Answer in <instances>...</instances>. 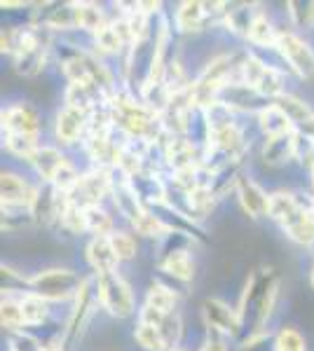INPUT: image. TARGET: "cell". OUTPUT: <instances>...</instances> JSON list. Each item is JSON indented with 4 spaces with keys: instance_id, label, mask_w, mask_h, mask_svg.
Here are the masks:
<instances>
[{
    "instance_id": "37",
    "label": "cell",
    "mask_w": 314,
    "mask_h": 351,
    "mask_svg": "<svg viewBox=\"0 0 314 351\" xmlns=\"http://www.w3.org/2000/svg\"><path fill=\"white\" fill-rule=\"evenodd\" d=\"M202 351H225V347L218 342V339H209L207 344H204V349Z\"/></svg>"
},
{
    "instance_id": "4",
    "label": "cell",
    "mask_w": 314,
    "mask_h": 351,
    "mask_svg": "<svg viewBox=\"0 0 314 351\" xmlns=\"http://www.w3.org/2000/svg\"><path fill=\"white\" fill-rule=\"evenodd\" d=\"M277 49L284 54V59L289 61L291 68H293L300 77L312 80L314 77V52L310 49V45H305L300 38L291 36V33H279Z\"/></svg>"
},
{
    "instance_id": "12",
    "label": "cell",
    "mask_w": 314,
    "mask_h": 351,
    "mask_svg": "<svg viewBox=\"0 0 314 351\" xmlns=\"http://www.w3.org/2000/svg\"><path fill=\"white\" fill-rule=\"evenodd\" d=\"M258 122H260V129L267 136H270V138H275V136L291 134V129H293V122L289 120V115L282 108H279L277 104L262 108L258 112Z\"/></svg>"
},
{
    "instance_id": "10",
    "label": "cell",
    "mask_w": 314,
    "mask_h": 351,
    "mask_svg": "<svg viewBox=\"0 0 314 351\" xmlns=\"http://www.w3.org/2000/svg\"><path fill=\"white\" fill-rule=\"evenodd\" d=\"M33 197L36 195L28 190V185L19 178V176L3 173V206H10V208L28 206L31 208Z\"/></svg>"
},
{
    "instance_id": "23",
    "label": "cell",
    "mask_w": 314,
    "mask_h": 351,
    "mask_svg": "<svg viewBox=\"0 0 314 351\" xmlns=\"http://www.w3.org/2000/svg\"><path fill=\"white\" fill-rule=\"evenodd\" d=\"M19 304H21V314H24V324H40L47 316V300H43L36 293L26 295Z\"/></svg>"
},
{
    "instance_id": "43",
    "label": "cell",
    "mask_w": 314,
    "mask_h": 351,
    "mask_svg": "<svg viewBox=\"0 0 314 351\" xmlns=\"http://www.w3.org/2000/svg\"><path fill=\"white\" fill-rule=\"evenodd\" d=\"M312 169H314V162H312Z\"/></svg>"
},
{
    "instance_id": "14",
    "label": "cell",
    "mask_w": 314,
    "mask_h": 351,
    "mask_svg": "<svg viewBox=\"0 0 314 351\" xmlns=\"http://www.w3.org/2000/svg\"><path fill=\"white\" fill-rule=\"evenodd\" d=\"M113 197H115V206L120 208V213L127 216L131 223H136V220L146 213V211H141L139 195H136L131 183H122V185H117V188H113Z\"/></svg>"
},
{
    "instance_id": "33",
    "label": "cell",
    "mask_w": 314,
    "mask_h": 351,
    "mask_svg": "<svg viewBox=\"0 0 314 351\" xmlns=\"http://www.w3.org/2000/svg\"><path fill=\"white\" fill-rule=\"evenodd\" d=\"M96 45H99L104 52H117L122 47V38L117 36L115 26H104L96 33Z\"/></svg>"
},
{
    "instance_id": "21",
    "label": "cell",
    "mask_w": 314,
    "mask_h": 351,
    "mask_svg": "<svg viewBox=\"0 0 314 351\" xmlns=\"http://www.w3.org/2000/svg\"><path fill=\"white\" fill-rule=\"evenodd\" d=\"M277 106L282 108L284 112L289 115V120L293 122V127H298V124H302L307 120V117H312L314 112L307 108V104H302L300 99H295V96H279L277 99Z\"/></svg>"
},
{
    "instance_id": "2",
    "label": "cell",
    "mask_w": 314,
    "mask_h": 351,
    "mask_svg": "<svg viewBox=\"0 0 314 351\" xmlns=\"http://www.w3.org/2000/svg\"><path fill=\"white\" fill-rule=\"evenodd\" d=\"M28 284H31L33 293L43 300H64L71 293L80 291L82 281L68 269H47L36 274Z\"/></svg>"
},
{
    "instance_id": "20",
    "label": "cell",
    "mask_w": 314,
    "mask_h": 351,
    "mask_svg": "<svg viewBox=\"0 0 314 351\" xmlns=\"http://www.w3.org/2000/svg\"><path fill=\"white\" fill-rule=\"evenodd\" d=\"M36 136L33 134H8V150L14 152L16 157H24V160H33V155L40 150V145L36 143Z\"/></svg>"
},
{
    "instance_id": "32",
    "label": "cell",
    "mask_w": 314,
    "mask_h": 351,
    "mask_svg": "<svg viewBox=\"0 0 314 351\" xmlns=\"http://www.w3.org/2000/svg\"><path fill=\"white\" fill-rule=\"evenodd\" d=\"M47 26H52V28L76 26V8H73V5H64V8L52 10V14L47 16Z\"/></svg>"
},
{
    "instance_id": "41",
    "label": "cell",
    "mask_w": 314,
    "mask_h": 351,
    "mask_svg": "<svg viewBox=\"0 0 314 351\" xmlns=\"http://www.w3.org/2000/svg\"><path fill=\"white\" fill-rule=\"evenodd\" d=\"M312 213H314V202H312Z\"/></svg>"
},
{
    "instance_id": "16",
    "label": "cell",
    "mask_w": 314,
    "mask_h": 351,
    "mask_svg": "<svg viewBox=\"0 0 314 351\" xmlns=\"http://www.w3.org/2000/svg\"><path fill=\"white\" fill-rule=\"evenodd\" d=\"M204 16H207L204 3H183L179 12H176V24H179V28L183 33H190V31L202 28Z\"/></svg>"
},
{
    "instance_id": "25",
    "label": "cell",
    "mask_w": 314,
    "mask_h": 351,
    "mask_svg": "<svg viewBox=\"0 0 314 351\" xmlns=\"http://www.w3.org/2000/svg\"><path fill=\"white\" fill-rule=\"evenodd\" d=\"M192 157H195V148H192L188 141H174V143L169 145V160L176 167V171L195 167Z\"/></svg>"
},
{
    "instance_id": "17",
    "label": "cell",
    "mask_w": 314,
    "mask_h": 351,
    "mask_svg": "<svg viewBox=\"0 0 314 351\" xmlns=\"http://www.w3.org/2000/svg\"><path fill=\"white\" fill-rule=\"evenodd\" d=\"M162 269L174 274L176 279H183V281H190L192 274H195V265H192L190 256L186 251H171L167 258L162 260Z\"/></svg>"
},
{
    "instance_id": "40",
    "label": "cell",
    "mask_w": 314,
    "mask_h": 351,
    "mask_svg": "<svg viewBox=\"0 0 314 351\" xmlns=\"http://www.w3.org/2000/svg\"><path fill=\"white\" fill-rule=\"evenodd\" d=\"M312 286H314V269H312Z\"/></svg>"
},
{
    "instance_id": "28",
    "label": "cell",
    "mask_w": 314,
    "mask_h": 351,
    "mask_svg": "<svg viewBox=\"0 0 314 351\" xmlns=\"http://www.w3.org/2000/svg\"><path fill=\"white\" fill-rule=\"evenodd\" d=\"M111 246L115 251L117 260H129L136 256V241L124 232H113L111 234Z\"/></svg>"
},
{
    "instance_id": "15",
    "label": "cell",
    "mask_w": 314,
    "mask_h": 351,
    "mask_svg": "<svg viewBox=\"0 0 314 351\" xmlns=\"http://www.w3.org/2000/svg\"><path fill=\"white\" fill-rule=\"evenodd\" d=\"M31 162H33V167L38 169V173L43 176L45 180H49V183L54 180L56 171L66 164L64 157L59 155V150H54V148H40L36 155H33Z\"/></svg>"
},
{
    "instance_id": "34",
    "label": "cell",
    "mask_w": 314,
    "mask_h": 351,
    "mask_svg": "<svg viewBox=\"0 0 314 351\" xmlns=\"http://www.w3.org/2000/svg\"><path fill=\"white\" fill-rule=\"evenodd\" d=\"M24 324V314H21V304H14L10 300L3 302V326L5 328H19Z\"/></svg>"
},
{
    "instance_id": "42",
    "label": "cell",
    "mask_w": 314,
    "mask_h": 351,
    "mask_svg": "<svg viewBox=\"0 0 314 351\" xmlns=\"http://www.w3.org/2000/svg\"><path fill=\"white\" fill-rule=\"evenodd\" d=\"M174 351H181V349H174Z\"/></svg>"
},
{
    "instance_id": "24",
    "label": "cell",
    "mask_w": 314,
    "mask_h": 351,
    "mask_svg": "<svg viewBox=\"0 0 314 351\" xmlns=\"http://www.w3.org/2000/svg\"><path fill=\"white\" fill-rule=\"evenodd\" d=\"M146 304L157 311H162V314H171L176 307V295L164 286H153L150 291H148Z\"/></svg>"
},
{
    "instance_id": "27",
    "label": "cell",
    "mask_w": 314,
    "mask_h": 351,
    "mask_svg": "<svg viewBox=\"0 0 314 351\" xmlns=\"http://www.w3.org/2000/svg\"><path fill=\"white\" fill-rule=\"evenodd\" d=\"M134 228L146 237H162V234H167V232H171L169 225L164 223L162 218L153 216V213H144V216L134 223Z\"/></svg>"
},
{
    "instance_id": "36",
    "label": "cell",
    "mask_w": 314,
    "mask_h": 351,
    "mask_svg": "<svg viewBox=\"0 0 314 351\" xmlns=\"http://www.w3.org/2000/svg\"><path fill=\"white\" fill-rule=\"evenodd\" d=\"M45 347H40L33 337L28 335H14L12 339V351H43Z\"/></svg>"
},
{
    "instance_id": "9",
    "label": "cell",
    "mask_w": 314,
    "mask_h": 351,
    "mask_svg": "<svg viewBox=\"0 0 314 351\" xmlns=\"http://www.w3.org/2000/svg\"><path fill=\"white\" fill-rule=\"evenodd\" d=\"M85 124H87V110L66 106V108L59 112V117H56V136H59V141H64V143H73L80 136V132L85 129Z\"/></svg>"
},
{
    "instance_id": "22",
    "label": "cell",
    "mask_w": 314,
    "mask_h": 351,
    "mask_svg": "<svg viewBox=\"0 0 314 351\" xmlns=\"http://www.w3.org/2000/svg\"><path fill=\"white\" fill-rule=\"evenodd\" d=\"M136 342L141 344L146 351H164L167 349V342H164L162 332H159V328L155 326H146V324H139L134 332Z\"/></svg>"
},
{
    "instance_id": "8",
    "label": "cell",
    "mask_w": 314,
    "mask_h": 351,
    "mask_svg": "<svg viewBox=\"0 0 314 351\" xmlns=\"http://www.w3.org/2000/svg\"><path fill=\"white\" fill-rule=\"evenodd\" d=\"M282 228L287 234L298 243H314V213L312 208L298 206L291 216L284 220Z\"/></svg>"
},
{
    "instance_id": "6",
    "label": "cell",
    "mask_w": 314,
    "mask_h": 351,
    "mask_svg": "<svg viewBox=\"0 0 314 351\" xmlns=\"http://www.w3.org/2000/svg\"><path fill=\"white\" fill-rule=\"evenodd\" d=\"M204 319L211 328L221 332H227V335H235L239 328V314H235L225 302L221 300H207L204 302Z\"/></svg>"
},
{
    "instance_id": "31",
    "label": "cell",
    "mask_w": 314,
    "mask_h": 351,
    "mask_svg": "<svg viewBox=\"0 0 314 351\" xmlns=\"http://www.w3.org/2000/svg\"><path fill=\"white\" fill-rule=\"evenodd\" d=\"M289 12L300 28L314 26V3H289Z\"/></svg>"
},
{
    "instance_id": "39",
    "label": "cell",
    "mask_w": 314,
    "mask_h": 351,
    "mask_svg": "<svg viewBox=\"0 0 314 351\" xmlns=\"http://www.w3.org/2000/svg\"><path fill=\"white\" fill-rule=\"evenodd\" d=\"M43 351H61V347H56V344H52V347H45Z\"/></svg>"
},
{
    "instance_id": "3",
    "label": "cell",
    "mask_w": 314,
    "mask_h": 351,
    "mask_svg": "<svg viewBox=\"0 0 314 351\" xmlns=\"http://www.w3.org/2000/svg\"><path fill=\"white\" fill-rule=\"evenodd\" d=\"M242 75H244V84L254 92H258L262 96H282V89H284V77L282 73L275 71V68L265 66L262 61L254 59L249 56L242 66Z\"/></svg>"
},
{
    "instance_id": "1",
    "label": "cell",
    "mask_w": 314,
    "mask_h": 351,
    "mask_svg": "<svg viewBox=\"0 0 314 351\" xmlns=\"http://www.w3.org/2000/svg\"><path fill=\"white\" fill-rule=\"evenodd\" d=\"M99 300L101 304L111 311L113 316H129L134 309V298H131L129 286L122 281L117 271H104L99 274Z\"/></svg>"
},
{
    "instance_id": "19",
    "label": "cell",
    "mask_w": 314,
    "mask_h": 351,
    "mask_svg": "<svg viewBox=\"0 0 314 351\" xmlns=\"http://www.w3.org/2000/svg\"><path fill=\"white\" fill-rule=\"evenodd\" d=\"M277 33L275 28L270 26V21H267V16H254V24L249 28V40L256 43V45H262V47H272L275 45L277 47Z\"/></svg>"
},
{
    "instance_id": "30",
    "label": "cell",
    "mask_w": 314,
    "mask_h": 351,
    "mask_svg": "<svg viewBox=\"0 0 314 351\" xmlns=\"http://www.w3.org/2000/svg\"><path fill=\"white\" fill-rule=\"evenodd\" d=\"M188 202H190L192 211L204 216V213L214 206V192H211V188H197V190L188 192Z\"/></svg>"
},
{
    "instance_id": "26",
    "label": "cell",
    "mask_w": 314,
    "mask_h": 351,
    "mask_svg": "<svg viewBox=\"0 0 314 351\" xmlns=\"http://www.w3.org/2000/svg\"><path fill=\"white\" fill-rule=\"evenodd\" d=\"M85 218H87V230H92L96 237H106L113 230L111 218L106 216V211H101L99 206H87L85 208Z\"/></svg>"
},
{
    "instance_id": "38",
    "label": "cell",
    "mask_w": 314,
    "mask_h": 351,
    "mask_svg": "<svg viewBox=\"0 0 314 351\" xmlns=\"http://www.w3.org/2000/svg\"><path fill=\"white\" fill-rule=\"evenodd\" d=\"M262 344H265V339H254V342H249L247 347H244V351H265V349H260Z\"/></svg>"
},
{
    "instance_id": "11",
    "label": "cell",
    "mask_w": 314,
    "mask_h": 351,
    "mask_svg": "<svg viewBox=\"0 0 314 351\" xmlns=\"http://www.w3.org/2000/svg\"><path fill=\"white\" fill-rule=\"evenodd\" d=\"M87 260L99 274H104V271H115L117 256L111 246V237H96L87 246Z\"/></svg>"
},
{
    "instance_id": "7",
    "label": "cell",
    "mask_w": 314,
    "mask_h": 351,
    "mask_svg": "<svg viewBox=\"0 0 314 351\" xmlns=\"http://www.w3.org/2000/svg\"><path fill=\"white\" fill-rule=\"evenodd\" d=\"M3 127L8 129V134H38V115L31 106H12L8 112H3Z\"/></svg>"
},
{
    "instance_id": "5",
    "label": "cell",
    "mask_w": 314,
    "mask_h": 351,
    "mask_svg": "<svg viewBox=\"0 0 314 351\" xmlns=\"http://www.w3.org/2000/svg\"><path fill=\"white\" fill-rule=\"evenodd\" d=\"M237 195H239V202H242L244 211H247L251 218H260L270 211V197H267L254 180L237 178Z\"/></svg>"
},
{
    "instance_id": "35",
    "label": "cell",
    "mask_w": 314,
    "mask_h": 351,
    "mask_svg": "<svg viewBox=\"0 0 314 351\" xmlns=\"http://www.w3.org/2000/svg\"><path fill=\"white\" fill-rule=\"evenodd\" d=\"M159 332H162L164 342H167V347H174L176 339L181 335V321L176 319V316L167 314V319H164V324L159 326Z\"/></svg>"
},
{
    "instance_id": "18",
    "label": "cell",
    "mask_w": 314,
    "mask_h": 351,
    "mask_svg": "<svg viewBox=\"0 0 314 351\" xmlns=\"http://www.w3.org/2000/svg\"><path fill=\"white\" fill-rule=\"evenodd\" d=\"M76 8V26L85 28V31H94L99 33L104 28V14H101V8H96L92 3H80L73 5Z\"/></svg>"
},
{
    "instance_id": "29",
    "label": "cell",
    "mask_w": 314,
    "mask_h": 351,
    "mask_svg": "<svg viewBox=\"0 0 314 351\" xmlns=\"http://www.w3.org/2000/svg\"><path fill=\"white\" fill-rule=\"evenodd\" d=\"M277 351H307L305 349V339L300 337V332H295L293 328H284L277 335Z\"/></svg>"
},
{
    "instance_id": "13",
    "label": "cell",
    "mask_w": 314,
    "mask_h": 351,
    "mask_svg": "<svg viewBox=\"0 0 314 351\" xmlns=\"http://www.w3.org/2000/svg\"><path fill=\"white\" fill-rule=\"evenodd\" d=\"M295 148H298V136L295 134L275 136V138L267 141L265 150H262V157L270 164H282L284 160L295 155Z\"/></svg>"
}]
</instances>
